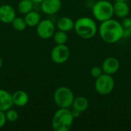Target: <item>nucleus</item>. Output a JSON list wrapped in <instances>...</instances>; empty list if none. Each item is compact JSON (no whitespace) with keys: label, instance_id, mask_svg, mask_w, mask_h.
I'll return each mask as SVG.
<instances>
[{"label":"nucleus","instance_id":"b1692460","mask_svg":"<svg viewBox=\"0 0 131 131\" xmlns=\"http://www.w3.org/2000/svg\"><path fill=\"white\" fill-rule=\"evenodd\" d=\"M7 120L5 117V113L4 111H0V128L3 127L5 125Z\"/></svg>","mask_w":131,"mask_h":131},{"label":"nucleus","instance_id":"f257e3e1","mask_svg":"<svg viewBox=\"0 0 131 131\" xmlns=\"http://www.w3.org/2000/svg\"><path fill=\"white\" fill-rule=\"evenodd\" d=\"M98 31L101 39L107 44H114L124 38L122 24L116 19L110 18L101 22Z\"/></svg>","mask_w":131,"mask_h":131},{"label":"nucleus","instance_id":"a211bd4d","mask_svg":"<svg viewBox=\"0 0 131 131\" xmlns=\"http://www.w3.org/2000/svg\"><path fill=\"white\" fill-rule=\"evenodd\" d=\"M34 2L31 0H21L17 5L18 11L22 15H25L28 12L32 11Z\"/></svg>","mask_w":131,"mask_h":131},{"label":"nucleus","instance_id":"dca6fc26","mask_svg":"<svg viewBox=\"0 0 131 131\" xmlns=\"http://www.w3.org/2000/svg\"><path fill=\"white\" fill-rule=\"evenodd\" d=\"M57 28L58 30L68 32L74 29V21L68 16L61 17L57 21Z\"/></svg>","mask_w":131,"mask_h":131},{"label":"nucleus","instance_id":"aec40b11","mask_svg":"<svg viewBox=\"0 0 131 131\" xmlns=\"http://www.w3.org/2000/svg\"><path fill=\"white\" fill-rule=\"evenodd\" d=\"M11 24L13 28L18 31H22L27 27V25L24 18H21V17H15Z\"/></svg>","mask_w":131,"mask_h":131},{"label":"nucleus","instance_id":"7ed1b4c3","mask_svg":"<svg viewBox=\"0 0 131 131\" xmlns=\"http://www.w3.org/2000/svg\"><path fill=\"white\" fill-rule=\"evenodd\" d=\"M76 34L84 38H92L97 32L98 28L95 21L90 17H81L74 21V28Z\"/></svg>","mask_w":131,"mask_h":131},{"label":"nucleus","instance_id":"4468645a","mask_svg":"<svg viewBox=\"0 0 131 131\" xmlns=\"http://www.w3.org/2000/svg\"><path fill=\"white\" fill-rule=\"evenodd\" d=\"M12 101L14 105L22 107L28 103L29 96L25 91L22 90H18L12 94Z\"/></svg>","mask_w":131,"mask_h":131},{"label":"nucleus","instance_id":"9b49d317","mask_svg":"<svg viewBox=\"0 0 131 131\" xmlns=\"http://www.w3.org/2000/svg\"><path fill=\"white\" fill-rule=\"evenodd\" d=\"M16 17L15 8L8 4H4L0 6V21L5 24H11Z\"/></svg>","mask_w":131,"mask_h":131},{"label":"nucleus","instance_id":"f3484780","mask_svg":"<svg viewBox=\"0 0 131 131\" xmlns=\"http://www.w3.org/2000/svg\"><path fill=\"white\" fill-rule=\"evenodd\" d=\"M24 19L28 27H36L39 23L41 19V15L38 12L35 11H31L25 15Z\"/></svg>","mask_w":131,"mask_h":131},{"label":"nucleus","instance_id":"9d476101","mask_svg":"<svg viewBox=\"0 0 131 131\" xmlns=\"http://www.w3.org/2000/svg\"><path fill=\"white\" fill-rule=\"evenodd\" d=\"M101 68L104 74L113 75L118 71L120 68V61L117 58L108 57L103 61Z\"/></svg>","mask_w":131,"mask_h":131},{"label":"nucleus","instance_id":"bb28decb","mask_svg":"<svg viewBox=\"0 0 131 131\" xmlns=\"http://www.w3.org/2000/svg\"><path fill=\"white\" fill-rule=\"evenodd\" d=\"M117 1H124V2H127V0H114V2H117Z\"/></svg>","mask_w":131,"mask_h":131},{"label":"nucleus","instance_id":"1a4fd4ad","mask_svg":"<svg viewBox=\"0 0 131 131\" xmlns=\"http://www.w3.org/2000/svg\"><path fill=\"white\" fill-rule=\"evenodd\" d=\"M61 0H44L41 3V9L46 15H54L61 8Z\"/></svg>","mask_w":131,"mask_h":131},{"label":"nucleus","instance_id":"412c9836","mask_svg":"<svg viewBox=\"0 0 131 131\" xmlns=\"http://www.w3.org/2000/svg\"><path fill=\"white\" fill-rule=\"evenodd\" d=\"M124 28V38H128L131 35V18L126 17L121 22Z\"/></svg>","mask_w":131,"mask_h":131},{"label":"nucleus","instance_id":"2eb2a0df","mask_svg":"<svg viewBox=\"0 0 131 131\" xmlns=\"http://www.w3.org/2000/svg\"><path fill=\"white\" fill-rule=\"evenodd\" d=\"M89 107V101L87 97L83 96H78L77 97H74L71 107L72 110L76 111L79 113H83Z\"/></svg>","mask_w":131,"mask_h":131},{"label":"nucleus","instance_id":"0eeeda50","mask_svg":"<svg viewBox=\"0 0 131 131\" xmlns=\"http://www.w3.org/2000/svg\"><path fill=\"white\" fill-rule=\"evenodd\" d=\"M71 51L69 48L64 45H56L51 51V61L58 64L65 63L70 58Z\"/></svg>","mask_w":131,"mask_h":131},{"label":"nucleus","instance_id":"20e7f679","mask_svg":"<svg viewBox=\"0 0 131 131\" xmlns=\"http://www.w3.org/2000/svg\"><path fill=\"white\" fill-rule=\"evenodd\" d=\"M92 14L94 18L101 22L112 18L114 15V5L107 0H99L93 5Z\"/></svg>","mask_w":131,"mask_h":131},{"label":"nucleus","instance_id":"f8f14e48","mask_svg":"<svg viewBox=\"0 0 131 131\" xmlns=\"http://www.w3.org/2000/svg\"><path fill=\"white\" fill-rule=\"evenodd\" d=\"M114 14L121 18H124L129 15L130 6L124 1H117L114 2Z\"/></svg>","mask_w":131,"mask_h":131},{"label":"nucleus","instance_id":"5701e85b","mask_svg":"<svg viewBox=\"0 0 131 131\" xmlns=\"http://www.w3.org/2000/svg\"><path fill=\"white\" fill-rule=\"evenodd\" d=\"M103 73L104 72H103L101 67H99V66H94L91 69V75L95 79L100 77Z\"/></svg>","mask_w":131,"mask_h":131},{"label":"nucleus","instance_id":"6e6552de","mask_svg":"<svg viewBox=\"0 0 131 131\" xmlns=\"http://www.w3.org/2000/svg\"><path fill=\"white\" fill-rule=\"evenodd\" d=\"M36 32L42 39H48L53 37L55 32V25L50 19H42L36 26Z\"/></svg>","mask_w":131,"mask_h":131},{"label":"nucleus","instance_id":"39448f33","mask_svg":"<svg viewBox=\"0 0 131 131\" xmlns=\"http://www.w3.org/2000/svg\"><path fill=\"white\" fill-rule=\"evenodd\" d=\"M53 99L58 108H70L74 99V95L69 88L61 86L54 91Z\"/></svg>","mask_w":131,"mask_h":131},{"label":"nucleus","instance_id":"4be33fe9","mask_svg":"<svg viewBox=\"0 0 131 131\" xmlns=\"http://www.w3.org/2000/svg\"><path fill=\"white\" fill-rule=\"evenodd\" d=\"M5 117H6V120L7 121H9V122H15L18 120V112L14 110V109H8L6 111H5Z\"/></svg>","mask_w":131,"mask_h":131},{"label":"nucleus","instance_id":"393cba45","mask_svg":"<svg viewBox=\"0 0 131 131\" xmlns=\"http://www.w3.org/2000/svg\"><path fill=\"white\" fill-rule=\"evenodd\" d=\"M31 1L35 4H41L44 0H31Z\"/></svg>","mask_w":131,"mask_h":131},{"label":"nucleus","instance_id":"423d86ee","mask_svg":"<svg viewBox=\"0 0 131 131\" xmlns=\"http://www.w3.org/2000/svg\"><path fill=\"white\" fill-rule=\"evenodd\" d=\"M115 85V81L112 75L103 73L100 77L96 78L94 82V88L100 95H107L111 94Z\"/></svg>","mask_w":131,"mask_h":131},{"label":"nucleus","instance_id":"ddd939ff","mask_svg":"<svg viewBox=\"0 0 131 131\" xmlns=\"http://www.w3.org/2000/svg\"><path fill=\"white\" fill-rule=\"evenodd\" d=\"M13 105L12 94L6 90L0 89V111L5 112Z\"/></svg>","mask_w":131,"mask_h":131},{"label":"nucleus","instance_id":"f03ea898","mask_svg":"<svg viewBox=\"0 0 131 131\" xmlns=\"http://www.w3.org/2000/svg\"><path fill=\"white\" fill-rule=\"evenodd\" d=\"M74 117L69 108H58L51 119V127L54 131H68L72 127Z\"/></svg>","mask_w":131,"mask_h":131},{"label":"nucleus","instance_id":"a878e982","mask_svg":"<svg viewBox=\"0 0 131 131\" xmlns=\"http://www.w3.org/2000/svg\"><path fill=\"white\" fill-rule=\"evenodd\" d=\"M2 64H3V61H2V58L0 57V70H1V68H2Z\"/></svg>","mask_w":131,"mask_h":131},{"label":"nucleus","instance_id":"6ab92c4d","mask_svg":"<svg viewBox=\"0 0 131 131\" xmlns=\"http://www.w3.org/2000/svg\"><path fill=\"white\" fill-rule=\"evenodd\" d=\"M53 39L56 45H64L68 41V36L67 35V32L58 30L55 31L53 35Z\"/></svg>","mask_w":131,"mask_h":131}]
</instances>
